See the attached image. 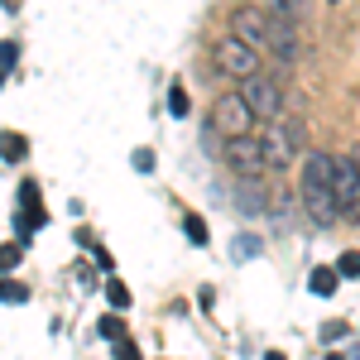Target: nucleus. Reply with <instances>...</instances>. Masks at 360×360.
Listing matches in <instances>:
<instances>
[{
	"instance_id": "1",
	"label": "nucleus",
	"mask_w": 360,
	"mask_h": 360,
	"mask_svg": "<svg viewBox=\"0 0 360 360\" xmlns=\"http://www.w3.org/2000/svg\"><path fill=\"white\" fill-rule=\"evenodd\" d=\"M298 193H303V207L317 226L341 221V197H336V154H322L312 149L303 159V173H298Z\"/></svg>"
},
{
	"instance_id": "2",
	"label": "nucleus",
	"mask_w": 360,
	"mask_h": 360,
	"mask_svg": "<svg viewBox=\"0 0 360 360\" xmlns=\"http://www.w3.org/2000/svg\"><path fill=\"white\" fill-rule=\"evenodd\" d=\"M207 130H212L217 139H226V144H231V139H250V135H255V111L245 106V96H240V91H226L221 101L212 106Z\"/></svg>"
},
{
	"instance_id": "3",
	"label": "nucleus",
	"mask_w": 360,
	"mask_h": 360,
	"mask_svg": "<svg viewBox=\"0 0 360 360\" xmlns=\"http://www.w3.org/2000/svg\"><path fill=\"white\" fill-rule=\"evenodd\" d=\"M212 63H217V72L240 77V82L259 77V53H255L250 44H240L236 34H226V39H217V44H212Z\"/></svg>"
},
{
	"instance_id": "4",
	"label": "nucleus",
	"mask_w": 360,
	"mask_h": 360,
	"mask_svg": "<svg viewBox=\"0 0 360 360\" xmlns=\"http://www.w3.org/2000/svg\"><path fill=\"white\" fill-rule=\"evenodd\" d=\"M259 144H264L269 168H288L303 154V125H298V120H274V125L259 135Z\"/></svg>"
},
{
	"instance_id": "5",
	"label": "nucleus",
	"mask_w": 360,
	"mask_h": 360,
	"mask_svg": "<svg viewBox=\"0 0 360 360\" xmlns=\"http://www.w3.org/2000/svg\"><path fill=\"white\" fill-rule=\"evenodd\" d=\"M240 96H245V106L255 111V120H283V86L274 82V77H250V82H240Z\"/></svg>"
},
{
	"instance_id": "6",
	"label": "nucleus",
	"mask_w": 360,
	"mask_h": 360,
	"mask_svg": "<svg viewBox=\"0 0 360 360\" xmlns=\"http://www.w3.org/2000/svg\"><path fill=\"white\" fill-rule=\"evenodd\" d=\"M226 149V164H231V173L240 178V183H259V173H269V159H264V144L250 135V139H231V144H221Z\"/></svg>"
},
{
	"instance_id": "7",
	"label": "nucleus",
	"mask_w": 360,
	"mask_h": 360,
	"mask_svg": "<svg viewBox=\"0 0 360 360\" xmlns=\"http://www.w3.org/2000/svg\"><path fill=\"white\" fill-rule=\"evenodd\" d=\"M231 34L250 44L255 53H269V15L259 10V5H240L236 15H231Z\"/></svg>"
},
{
	"instance_id": "8",
	"label": "nucleus",
	"mask_w": 360,
	"mask_h": 360,
	"mask_svg": "<svg viewBox=\"0 0 360 360\" xmlns=\"http://www.w3.org/2000/svg\"><path fill=\"white\" fill-rule=\"evenodd\" d=\"M336 197H341V212L360 207V164L346 154H336Z\"/></svg>"
},
{
	"instance_id": "9",
	"label": "nucleus",
	"mask_w": 360,
	"mask_h": 360,
	"mask_svg": "<svg viewBox=\"0 0 360 360\" xmlns=\"http://www.w3.org/2000/svg\"><path fill=\"white\" fill-rule=\"evenodd\" d=\"M269 53H274L278 63H293V58H298V29H293V20L269 15Z\"/></svg>"
},
{
	"instance_id": "10",
	"label": "nucleus",
	"mask_w": 360,
	"mask_h": 360,
	"mask_svg": "<svg viewBox=\"0 0 360 360\" xmlns=\"http://www.w3.org/2000/svg\"><path fill=\"white\" fill-rule=\"evenodd\" d=\"M20 207H25L29 231H39V226L49 221V212H44V202H39V183H25V188H20Z\"/></svg>"
},
{
	"instance_id": "11",
	"label": "nucleus",
	"mask_w": 360,
	"mask_h": 360,
	"mask_svg": "<svg viewBox=\"0 0 360 360\" xmlns=\"http://www.w3.org/2000/svg\"><path fill=\"white\" fill-rule=\"evenodd\" d=\"M336 283H341V274H336V269H327V264L307 274V288H312L317 298H332V293H336Z\"/></svg>"
},
{
	"instance_id": "12",
	"label": "nucleus",
	"mask_w": 360,
	"mask_h": 360,
	"mask_svg": "<svg viewBox=\"0 0 360 360\" xmlns=\"http://www.w3.org/2000/svg\"><path fill=\"white\" fill-rule=\"evenodd\" d=\"M96 332L106 336L111 346H120V341H125V317H120V312H106V317L96 322Z\"/></svg>"
},
{
	"instance_id": "13",
	"label": "nucleus",
	"mask_w": 360,
	"mask_h": 360,
	"mask_svg": "<svg viewBox=\"0 0 360 360\" xmlns=\"http://www.w3.org/2000/svg\"><path fill=\"white\" fill-rule=\"evenodd\" d=\"M106 303H111V312H125L135 298H130V288H125L120 278H106Z\"/></svg>"
},
{
	"instance_id": "14",
	"label": "nucleus",
	"mask_w": 360,
	"mask_h": 360,
	"mask_svg": "<svg viewBox=\"0 0 360 360\" xmlns=\"http://www.w3.org/2000/svg\"><path fill=\"white\" fill-rule=\"evenodd\" d=\"M236 202H240L245 212H264V193H259V183H240V193H236Z\"/></svg>"
},
{
	"instance_id": "15",
	"label": "nucleus",
	"mask_w": 360,
	"mask_h": 360,
	"mask_svg": "<svg viewBox=\"0 0 360 360\" xmlns=\"http://www.w3.org/2000/svg\"><path fill=\"white\" fill-rule=\"evenodd\" d=\"M259 250H264L259 236H236V240H231V255H236V259H250V255H259Z\"/></svg>"
},
{
	"instance_id": "16",
	"label": "nucleus",
	"mask_w": 360,
	"mask_h": 360,
	"mask_svg": "<svg viewBox=\"0 0 360 360\" xmlns=\"http://www.w3.org/2000/svg\"><path fill=\"white\" fill-rule=\"evenodd\" d=\"M188 111H193V106H188V91H183V86H168V115L183 120Z\"/></svg>"
},
{
	"instance_id": "17",
	"label": "nucleus",
	"mask_w": 360,
	"mask_h": 360,
	"mask_svg": "<svg viewBox=\"0 0 360 360\" xmlns=\"http://www.w3.org/2000/svg\"><path fill=\"white\" fill-rule=\"evenodd\" d=\"M336 274L341 278H360V250H346V255L336 259Z\"/></svg>"
},
{
	"instance_id": "18",
	"label": "nucleus",
	"mask_w": 360,
	"mask_h": 360,
	"mask_svg": "<svg viewBox=\"0 0 360 360\" xmlns=\"http://www.w3.org/2000/svg\"><path fill=\"white\" fill-rule=\"evenodd\" d=\"M183 236H188L193 245H207V221H202V217H183Z\"/></svg>"
},
{
	"instance_id": "19",
	"label": "nucleus",
	"mask_w": 360,
	"mask_h": 360,
	"mask_svg": "<svg viewBox=\"0 0 360 360\" xmlns=\"http://www.w3.org/2000/svg\"><path fill=\"white\" fill-rule=\"evenodd\" d=\"M25 154H29L25 135H15V130H10V135H5V164H15V159H25Z\"/></svg>"
},
{
	"instance_id": "20",
	"label": "nucleus",
	"mask_w": 360,
	"mask_h": 360,
	"mask_svg": "<svg viewBox=\"0 0 360 360\" xmlns=\"http://www.w3.org/2000/svg\"><path fill=\"white\" fill-rule=\"evenodd\" d=\"M5 303H10V307L29 303V288H25V283H15V278H5Z\"/></svg>"
},
{
	"instance_id": "21",
	"label": "nucleus",
	"mask_w": 360,
	"mask_h": 360,
	"mask_svg": "<svg viewBox=\"0 0 360 360\" xmlns=\"http://www.w3.org/2000/svg\"><path fill=\"white\" fill-rule=\"evenodd\" d=\"M111 360H144V356H139V346H135V341L125 336V341H120V346L111 351Z\"/></svg>"
},
{
	"instance_id": "22",
	"label": "nucleus",
	"mask_w": 360,
	"mask_h": 360,
	"mask_svg": "<svg viewBox=\"0 0 360 360\" xmlns=\"http://www.w3.org/2000/svg\"><path fill=\"white\" fill-rule=\"evenodd\" d=\"M0 63H5V72H15V63H20V49L5 39V49H0Z\"/></svg>"
},
{
	"instance_id": "23",
	"label": "nucleus",
	"mask_w": 360,
	"mask_h": 360,
	"mask_svg": "<svg viewBox=\"0 0 360 360\" xmlns=\"http://www.w3.org/2000/svg\"><path fill=\"white\" fill-rule=\"evenodd\" d=\"M341 336H346V322H327L322 327V341H341Z\"/></svg>"
},
{
	"instance_id": "24",
	"label": "nucleus",
	"mask_w": 360,
	"mask_h": 360,
	"mask_svg": "<svg viewBox=\"0 0 360 360\" xmlns=\"http://www.w3.org/2000/svg\"><path fill=\"white\" fill-rule=\"evenodd\" d=\"M135 168H139V173H149V168H154V154H149V149H135Z\"/></svg>"
},
{
	"instance_id": "25",
	"label": "nucleus",
	"mask_w": 360,
	"mask_h": 360,
	"mask_svg": "<svg viewBox=\"0 0 360 360\" xmlns=\"http://www.w3.org/2000/svg\"><path fill=\"white\" fill-rule=\"evenodd\" d=\"M264 360H288V356H283V351H269V356H264Z\"/></svg>"
},
{
	"instance_id": "26",
	"label": "nucleus",
	"mask_w": 360,
	"mask_h": 360,
	"mask_svg": "<svg viewBox=\"0 0 360 360\" xmlns=\"http://www.w3.org/2000/svg\"><path fill=\"white\" fill-rule=\"evenodd\" d=\"M351 159H356V164H360V144H356V154H351Z\"/></svg>"
}]
</instances>
